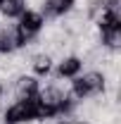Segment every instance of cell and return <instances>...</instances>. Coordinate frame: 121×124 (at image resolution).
<instances>
[{"instance_id":"6da1fadb","label":"cell","mask_w":121,"mask_h":124,"mask_svg":"<svg viewBox=\"0 0 121 124\" xmlns=\"http://www.w3.org/2000/svg\"><path fill=\"white\" fill-rule=\"evenodd\" d=\"M69 84H71L69 93H71L74 100H90V98H97V95H105V91H107V77L97 69L81 72Z\"/></svg>"},{"instance_id":"7a4b0ae2","label":"cell","mask_w":121,"mask_h":124,"mask_svg":"<svg viewBox=\"0 0 121 124\" xmlns=\"http://www.w3.org/2000/svg\"><path fill=\"white\" fill-rule=\"evenodd\" d=\"M45 17L40 15L38 10H33L29 7L24 15L17 19L14 24V33H17V41H19V46L21 48H29L31 43H36L38 38H40V33L45 29Z\"/></svg>"},{"instance_id":"3957f363","label":"cell","mask_w":121,"mask_h":124,"mask_svg":"<svg viewBox=\"0 0 121 124\" xmlns=\"http://www.w3.org/2000/svg\"><path fill=\"white\" fill-rule=\"evenodd\" d=\"M40 122V112L36 98L31 100H14L2 110V124H31Z\"/></svg>"},{"instance_id":"277c9868","label":"cell","mask_w":121,"mask_h":124,"mask_svg":"<svg viewBox=\"0 0 121 124\" xmlns=\"http://www.w3.org/2000/svg\"><path fill=\"white\" fill-rule=\"evenodd\" d=\"M38 88H40V81L33 74H19L10 81V91L14 95V100H31L38 95Z\"/></svg>"},{"instance_id":"5b68a950","label":"cell","mask_w":121,"mask_h":124,"mask_svg":"<svg viewBox=\"0 0 121 124\" xmlns=\"http://www.w3.org/2000/svg\"><path fill=\"white\" fill-rule=\"evenodd\" d=\"M81 72H83V57H78L74 53L60 57V60L55 62V67H52V74L57 79H62V81H71V79H76Z\"/></svg>"},{"instance_id":"8992f818","label":"cell","mask_w":121,"mask_h":124,"mask_svg":"<svg viewBox=\"0 0 121 124\" xmlns=\"http://www.w3.org/2000/svg\"><path fill=\"white\" fill-rule=\"evenodd\" d=\"M76 7V0H43L38 12L45 17V22H57L62 17H67Z\"/></svg>"},{"instance_id":"52a82bcc","label":"cell","mask_w":121,"mask_h":124,"mask_svg":"<svg viewBox=\"0 0 121 124\" xmlns=\"http://www.w3.org/2000/svg\"><path fill=\"white\" fill-rule=\"evenodd\" d=\"M52 67H55V60L47 55L45 50H38L29 57V69L36 79H45L52 74Z\"/></svg>"},{"instance_id":"ba28073f","label":"cell","mask_w":121,"mask_h":124,"mask_svg":"<svg viewBox=\"0 0 121 124\" xmlns=\"http://www.w3.org/2000/svg\"><path fill=\"white\" fill-rule=\"evenodd\" d=\"M17 50H21V46L17 41L14 26H0V55L7 57V55H14Z\"/></svg>"},{"instance_id":"9c48e42d","label":"cell","mask_w":121,"mask_h":124,"mask_svg":"<svg viewBox=\"0 0 121 124\" xmlns=\"http://www.w3.org/2000/svg\"><path fill=\"white\" fill-rule=\"evenodd\" d=\"M26 10H29L26 0H0V17H5L7 22L19 19Z\"/></svg>"},{"instance_id":"30bf717a","label":"cell","mask_w":121,"mask_h":124,"mask_svg":"<svg viewBox=\"0 0 121 124\" xmlns=\"http://www.w3.org/2000/svg\"><path fill=\"white\" fill-rule=\"evenodd\" d=\"M2 98H5V84L0 81V100H2Z\"/></svg>"},{"instance_id":"8fae6325","label":"cell","mask_w":121,"mask_h":124,"mask_svg":"<svg viewBox=\"0 0 121 124\" xmlns=\"http://www.w3.org/2000/svg\"><path fill=\"white\" fill-rule=\"evenodd\" d=\"M62 124H90V122H62Z\"/></svg>"}]
</instances>
